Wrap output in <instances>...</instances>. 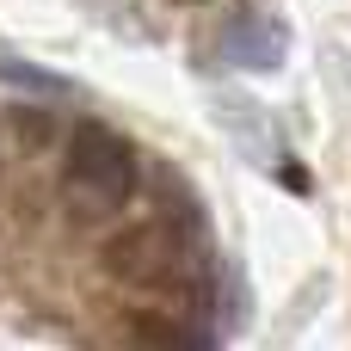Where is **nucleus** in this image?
Returning <instances> with one entry per match:
<instances>
[{
  "instance_id": "obj_4",
  "label": "nucleus",
  "mask_w": 351,
  "mask_h": 351,
  "mask_svg": "<svg viewBox=\"0 0 351 351\" xmlns=\"http://www.w3.org/2000/svg\"><path fill=\"white\" fill-rule=\"evenodd\" d=\"M130 351H216V339L179 315H136L130 321Z\"/></svg>"
},
{
  "instance_id": "obj_5",
  "label": "nucleus",
  "mask_w": 351,
  "mask_h": 351,
  "mask_svg": "<svg viewBox=\"0 0 351 351\" xmlns=\"http://www.w3.org/2000/svg\"><path fill=\"white\" fill-rule=\"evenodd\" d=\"M0 80H19V86H43V93H56V80H43L31 62H12V56H0Z\"/></svg>"
},
{
  "instance_id": "obj_3",
  "label": "nucleus",
  "mask_w": 351,
  "mask_h": 351,
  "mask_svg": "<svg viewBox=\"0 0 351 351\" xmlns=\"http://www.w3.org/2000/svg\"><path fill=\"white\" fill-rule=\"evenodd\" d=\"M222 56H228L234 68H247V74H278L284 56H290V31H284L271 12L241 6V12L228 19V31H222Z\"/></svg>"
},
{
  "instance_id": "obj_1",
  "label": "nucleus",
  "mask_w": 351,
  "mask_h": 351,
  "mask_svg": "<svg viewBox=\"0 0 351 351\" xmlns=\"http://www.w3.org/2000/svg\"><path fill=\"white\" fill-rule=\"evenodd\" d=\"M62 185L68 197L86 210V216H117L136 191V148L99 123V117H80L68 130V154H62Z\"/></svg>"
},
{
  "instance_id": "obj_2",
  "label": "nucleus",
  "mask_w": 351,
  "mask_h": 351,
  "mask_svg": "<svg viewBox=\"0 0 351 351\" xmlns=\"http://www.w3.org/2000/svg\"><path fill=\"white\" fill-rule=\"evenodd\" d=\"M99 265H105V278L136 284V290L179 284V278L191 271V228H185L179 216L130 222V228H117V234L99 247Z\"/></svg>"
}]
</instances>
